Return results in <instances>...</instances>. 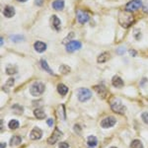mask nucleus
Wrapping results in <instances>:
<instances>
[{"instance_id": "obj_1", "label": "nucleus", "mask_w": 148, "mask_h": 148, "mask_svg": "<svg viewBox=\"0 0 148 148\" xmlns=\"http://www.w3.org/2000/svg\"><path fill=\"white\" fill-rule=\"evenodd\" d=\"M119 22L123 28H128L134 22V18L128 11H123L120 12L119 15Z\"/></svg>"}, {"instance_id": "obj_2", "label": "nucleus", "mask_w": 148, "mask_h": 148, "mask_svg": "<svg viewBox=\"0 0 148 148\" xmlns=\"http://www.w3.org/2000/svg\"><path fill=\"white\" fill-rule=\"evenodd\" d=\"M110 106L111 109L113 110V112L116 114H123L125 112V107L123 106V104L121 103L120 99H116V98H113V99L110 101Z\"/></svg>"}, {"instance_id": "obj_3", "label": "nucleus", "mask_w": 148, "mask_h": 148, "mask_svg": "<svg viewBox=\"0 0 148 148\" xmlns=\"http://www.w3.org/2000/svg\"><path fill=\"white\" fill-rule=\"evenodd\" d=\"M44 91H45V85H44V83H42V82H35L30 88L31 94L35 97L42 95V93H44Z\"/></svg>"}, {"instance_id": "obj_4", "label": "nucleus", "mask_w": 148, "mask_h": 148, "mask_svg": "<svg viewBox=\"0 0 148 148\" xmlns=\"http://www.w3.org/2000/svg\"><path fill=\"white\" fill-rule=\"evenodd\" d=\"M92 97V93L87 88H81L77 92V98L80 102H86Z\"/></svg>"}, {"instance_id": "obj_5", "label": "nucleus", "mask_w": 148, "mask_h": 148, "mask_svg": "<svg viewBox=\"0 0 148 148\" xmlns=\"http://www.w3.org/2000/svg\"><path fill=\"white\" fill-rule=\"evenodd\" d=\"M142 6V1L141 0H131L128 2L125 6V10L128 12H134L138 10L139 8H141Z\"/></svg>"}, {"instance_id": "obj_6", "label": "nucleus", "mask_w": 148, "mask_h": 148, "mask_svg": "<svg viewBox=\"0 0 148 148\" xmlns=\"http://www.w3.org/2000/svg\"><path fill=\"white\" fill-rule=\"evenodd\" d=\"M62 135H63V133L61 132L58 128H56L53 132H52V134L51 135V137L47 139V143H49V144H51V145L54 144V143L57 142V140H58L59 138L62 137Z\"/></svg>"}, {"instance_id": "obj_7", "label": "nucleus", "mask_w": 148, "mask_h": 148, "mask_svg": "<svg viewBox=\"0 0 148 148\" xmlns=\"http://www.w3.org/2000/svg\"><path fill=\"white\" fill-rule=\"evenodd\" d=\"M81 47H82V45H81L80 42H78V40H71V42H69L66 45V51L69 52H73L80 49Z\"/></svg>"}, {"instance_id": "obj_8", "label": "nucleus", "mask_w": 148, "mask_h": 148, "mask_svg": "<svg viewBox=\"0 0 148 148\" xmlns=\"http://www.w3.org/2000/svg\"><path fill=\"white\" fill-rule=\"evenodd\" d=\"M76 16H77V20L80 24H85L90 20V16L82 10H78L77 13H76Z\"/></svg>"}, {"instance_id": "obj_9", "label": "nucleus", "mask_w": 148, "mask_h": 148, "mask_svg": "<svg viewBox=\"0 0 148 148\" xmlns=\"http://www.w3.org/2000/svg\"><path fill=\"white\" fill-rule=\"evenodd\" d=\"M116 119L113 118V116H108V118L104 119L102 121H101V126L104 128H109V127H112L116 125Z\"/></svg>"}, {"instance_id": "obj_10", "label": "nucleus", "mask_w": 148, "mask_h": 148, "mask_svg": "<svg viewBox=\"0 0 148 148\" xmlns=\"http://www.w3.org/2000/svg\"><path fill=\"white\" fill-rule=\"evenodd\" d=\"M94 90L96 91V93L99 95L102 99H105L107 97V94H108V90L105 86L103 85H99V86H94Z\"/></svg>"}, {"instance_id": "obj_11", "label": "nucleus", "mask_w": 148, "mask_h": 148, "mask_svg": "<svg viewBox=\"0 0 148 148\" xmlns=\"http://www.w3.org/2000/svg\"><path fill=\"white\" fill-rule=\"evenodd\" d=\"M42 130H40L39 127H35L30 133V137H31V139H33V140L40 139V138L42 137Z\"/></svg>"}, {"instance_id": "obj_12", "label": "nucleus", "mask_w": 148, "mask_h": 148, "mask_svg": "<svg viewBox=\"0 0 148 148\" xmlns=\"http://www.w3.org/2000/svg\"><path fill=\"white\" fill-rule=\"evenodd\" d=\"M3 15L6 18H12L15 15V10L12 6H6L3 10Z\"/></svg>"}, {"instance_id": "obj_13", "label": "nucleus", "mask_w": 148, "mask_h": 148, "mask_svg": "<svg viewBox=\"0 0 148 148\" xmlns=\"http://www.w3.org/2000/svg\"><path fill=\"white\" fill-rule=\"evenodd\" d=\"M34 47H35V49H36V51H37L38 52H44V51L47 49V45L45 44V42L38 40V42H35Z\"/></svg>"}, {"instance_id": "obj_14", "label": "nucleus", "mask_w": 148, "mask_h": 148, "mask_svg": "<svg viewBox=\"0 0 148 148\" xmlns=\"http://www.w3.org/2000/svg\"><path fill=\"white\" fill-rule=\"evenodd\" d=\"M52 7H53V9H56L57 11L62 10L64 8V1L63 0H56V1L52 3Z\"/></svg>"}, {"instance_id": "obj_15", "label": "nucleus", "mask_w": 148, "mask_h": 148, "mask_svg": "<svg viewBox=\"0 0 148 148\" xmlns=\"http://www.w3.org/2000/svg\"><path fill=\"white\" fill-rule=\"evenodd\" d=\"M113 85L116 88H121L123 86V81L121 80V78L119 77V76H114L113 77Z\"/></svg>"}, {"instance_id": "obj_16", "label": "nucleus", "mask_w": 148, "mask_h": 148, "mask_svg": "<svg viewBox=\"0 0 148 148\" xmlns=\"http://www.w3.org/2000/svg\"><path fill=\"white\" fill-rule=\"evenodd\" d=\"M111 57V56H110L109 52H103L102 54H100L99 57H98L97 61L99 63H103V62H106L107 60Z\"/></svg>"}, {"instance_id": "obj_17", "label": "nucleus", "mask_w": 148, "mask_h": 148, "mask_svg": "<svg viewBox=\"0 0 148 148\" xmlns=\"http://www.w3.org/2000/svg\"><path fill=\"white\" fill-rule=\"evenodd\" d=\"M34 114L36 118L39 119V120H42V119L46 118V114H45V112L42 109H36L34 111Z\"/></svg>"}, {"instance_id": "obj_18", "label": "nucleus", "mask_w": 148, "mask_h": 148, "mask_svg": "<svg viewBox=\"0 0 148 148\" xmlns=\"http://www.w3.org/2000/svg\"><path fill=\"white\" fill-rule=\"evenodd\" d=\"M57 91H58V93L61 95V96H65L68 92V88L64 84H59L57 86Z\"/></svg>"}, {"instance_id": "obj_19", "label": "nucleus", "mask_w": 148, "mask_h": 148, "mask_svg": "<svg viewBox=\"0 0 148 148\" xmlns=\"http://www.w3.org/2000/svg\"><path fill=\"white\" fill-rule=\"evenodd\" d=\"M21 142H22V138H21L20 136H16V135L12 136V138L10 139V145H11V146H16V145H19Z\"/></svg>"}, {"instance_id": "obj_20", "label": "nucleus", "mask_w": 148, "mask_h": 148, "mask_svg": "<svg viewBox=\"0 0 148 148\" xmlns=\"http://www.w3.org/2000/svg\"><path fill=\"white\" fill-rule=\"evenodd\" d=\"M40 65H42V69H45V70L47 71V72H49V74L53 75V71H52L51 69L49 67V64L47 63V61L45 60V59H42V60H40Z\"/></svg>"}, {"instance_id": "obj_21", "label": "nucleus", "mask_w": 148, "mask_h": 148, "mask_svg": "<svg viewBox=\"0 0 148 148\" xmlns=\"http://www.w3.org/2000/svg\"><path fill=\"white\" fill-rule=\"evenodd\" d=\"M98 143V140L97 138L94 136V135H91V136L88 137V145L90 147H95Z\"/></svg>"}, {"instance_id": "obj_22", "label": "nucleus", "mask_w": 148, "mask_h": 148, "mask_svg": "<svg viewBox=\"0 0 148 148\" xmlns=\"http://www.w3.org/2000/svg\"><path fill=\"white\" fill-rule=\"evenodd\" d=\"M17 68L16 66H12V65H8L6 67V73L9 74V75H12V74H16L17 73Z\"/></svg>"}, {"instance_id": "obj_23", "label": "nucleus", "mask_w": 148, "mask_h": 148, "mask_svg": "<svg viewBox=\"0 0 148 148\" xmlns=\"http://www.w3.org/2000/svg\"><path fill=\"white\" fill-rule=\"evenodd\" d=\"M52 25L56 30H59V26H60V20L56 17V15L52 16Z\"/></svg>"}, {"instance_id": "obj_24", "label": "nucleus", "mask_w": 148, "mask_h": 148, "mask_svg": "<svg viewBox=\"0 0 148 148\" xmlns=\"http://www.w3.org/2000/svg\"><path fill=\"white\" fill-rule=\"evenodd\" d=\"M10 40L13 42H21V40H24V37L21 35H13V36H10Z\"/></svg>"}, {"instance_id": "obj_25", "label": "nucleus", "mask_w": 148, "mask_h": 148, "mask_svg": "<svg viewBox=\"0 0 148 148\" xmlns=\"http://www.w3.org/2000/svg\"><path fill=\"white\" fill-rule=\"evenodd\" d=\"M130 147L131 148H143V145H142V143H141L140 140L135 139V140H133V141L131 142Z\"/></svg>"}, {"instance_id": "obj_26", "label": "nucleus", "mask_w": 148, "mask_h": 148, "mask_svg": "<svg viewBox=\"0 0 148 148\" xmlns=\"http://www.w3.org/2000/svg\"><path fill=\"white\" fill-rule=\"evenodd\" d=\"M19 127V121L16 120H12L9 123V128L10 130H16V128Z\"/></svg>"}, {"instance_id": "obj_27", "label": "nucleus", "mask_w": 148, "mask_h": 148, "mask_svg": "<svg viewBox=\"0 0 148 148\" xmlns=\"http://www.w3.org/2000/svg\"><path fill=\"white\" fill-rule=\"evenodd\" d=\"M69 71H70V68L67 67L66 65H62L60 67V72L62 74H66L67 72H69Z\"/></svg>"}, {"instance_id": "obj_28", "label": "nucleus", "mask_w": 148, "mask_h": 148, "mask_svg": "<svg viewBox=\"0 0 148 148\" xmlns=\"http://www.w3.org/2000/svg\"><path fill=\"white\" fill-rule=\"evenodd\" d=\"M141 118H142L143 121L148 125V113H143L142 116H141Z\"/></svg>"}, {"instance_id": "obj_29", "label": "nucleus", "mask_w": 148, "mask_h": 148, "mask_svg": "<svg viewBox=\"0 0 148 148\" xmlns=\"http://www.w3.org/2000/svg\"><path fill=\"white\" fill-rule=\"evenodd\" d=\"M58 148H69V144L66 142H60L58 145Z\"/></svg>"}, {"instance_id": "obj_30", "label": "nucleus", "mask_w": 148, "mask_h": 148, "mask_svg": "<svg viewBox=\"0 0 148 148\" xmlns=\"http://www.w3.org/2000/svg\"><path fill=\"white\" fill-rule=\"evenodd\" d=\"M13 84H14V79H9L7 81L5 87H11V86H13Z\"/></svg>"}, {"instance_id": "obj_31", "label": "nucleus", "mask_w": 148, "mask_h": 148, "mask_svg": "<svg viewBox=\"0 0 148 148\" xmlns=\"http://www.w3.org/2000/svg\"><path fill=\"white\" fill-rule=\"evenodd\" d=\"M47 125H49V126H52V125H53V120H52V119H49L47 121Z\"/></svg>"}, {"instance_id": "obj_32", "label": "nucleus", "mask_w": 148, "mask_h": 148, "mask_svg": "<svg viewBox=\"0 0 148 148\" xmlns=\"http://www.w3.org/2000/svg\"><path fill=\"white\" fill-rule=\"evenodd\" d=\"M125 47H120V49H118V53L119 54H123V53H125Z\"/></svg>"}, {"instance_id": "obj_33", "label": "nucleus", "mask_w": 148, "mask_h": 148, "mask_svg": "<svg viewBox=\"0 0 148 148\" xmlns=\"http://www.w3.org/2000/svg\"><path fill=\"white\" fill-rule=\"evenodd\" d=\"M73 35H74V34H73V33H70V36H69V37H68V38H66V39H65V40H63V44H66V40H67V42H68V40H70V39H71V38H73Z\"/></svg>"}, {"instance_id": "obj_34", "label": "nucleus", "mask_w": 148, "mask_h": 148, "mask_svg": "<svg viewBox=\"0 0 148 148\" xmlns=\"http://www.w3.org/2000/svg\"><path fill=\"white\" fill-rule=\"evenodd\" d=\"M5 146H6L5 143H1V148H5Z\"/></svg>"}, {"instance_id": "obj_35", "label": "nucleus", "mask_w": 148, "mask_h": 148, "mask_svg": "<svg viewBox=\"0 0 148 148\" xmlns=\"http://www.w3.org/2000/svg\"><path fill=\"white\" fill-rule=\"evenodd\" d=\"M1 131H3V121H1Z\"/></svg>"}, {"instance_id": "obj_36", "label": "nucleus", "mask_w": 148, "mask_h": 148, "mask_svg": "<svg viewBox=\"0 0 148 148\" xmlns=\"http://www.w3.org/2000/svg\"><path fill=\"white\" fill-rule=\"evenodd\" d=\"M130 52H131V54H132V56H135V52L133 51V49H132V51H130Z\"/></svg>"}, {"instance_id": "obj_37", "label": "nucleus", "mask_w": 148, "mask_h": 148, "mask_svg": "<svg viewBox=\"0 0 148 148\" xmlns=\"http://www.w3.org/2000/svg\"><path fill=\"white\" fill-rule=\"evenodd\" d=\"M1 46H3V38H1Z\"/></svg>"}, {"instance_id": "obj_38", "label": "nucleus", "mask_w": 148, "mask_h": 148, "mask_svg": "<svg viewBox=\"0 0 148 148\" xmlns=\"http://www.w3.org/2000/svg\"><path fill=\"white\" fill-rule=\"evenodd\" d=\"M18 1H19V2H26L27 0H18Z\"/></svg>"}, {"instance_id": "obj_39", "label": "nucleus", "mask_w": 148, "mask_h": 148, "mask_svg": "<svg viewBox=\"0 0 148 148\" xmlns=\"http://www.w3.org/2000/svg\"><path fill=\"white\" fill-rule=\"evenodd\" d=\"M111 148H116V147H114V146H113V147H111Z\"/></svg>"}]
</instances>
